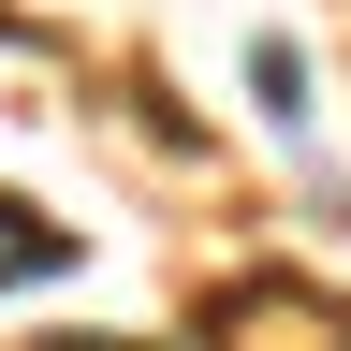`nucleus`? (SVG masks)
<instances>
[{
    "label": "nucleus",
    "instance_id": "f257e3e1",
    "mask_svg": "<svg viewBox=\"0 0 351 351\" xmlns=\"http://www.w3.org/2000/svg\"><path fill=\"white\" fill-rule=\"evenodd\" d=\"M59 263H73V234H59L44 205H15V191H0V293H29V278H59Z\"/></svg>",
    "mask_w": 351,
    "mask_h": 351
},
{
    "label": "nucleus",
    "instance_id": "f03ea898",
    "mask_svg": "<svg viewBox=\"0 0 351 351\" xmlns=\"http://www.w3.org/2000/svg\"><path fill=\"white\" fill-rule=\"evenodd\" d=\"M249 88H263V117H278V132H307V59H293L278 29L249 44Z\"/></svg>",
    "mask_w": 351,
    "mask_h": 351
}]
</instances>
